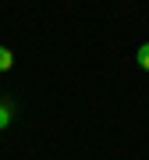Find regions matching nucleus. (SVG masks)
<instances>
[{"label":"nucleus","mask_w":149,"mask_h":160,"mask_svg":"<svg viewBox=\"0 0 149 160\" xmlns=\"http://www.w3.org/2000/svg\"><path fill=\"white\" fill-rule=\"evenodd\" d=\"M11 68H14V53L7 50V46H0V75L11 71Z\"/></svg>","instance_id":"f257e3e1"},{"label":"nucleus","mask_w":149,"mask_h":160,"mask_svg":"<svg viewBox=\"0 0 149 160\" xmlns=\"http://www.w3.org/2000/svg\"><path fill=\"white\" fill-rule=\"evenodd\" d=\"M135 61H138V68H146V71H149V43H142V46H138Z\"/></svg>","instance_id":"f03ea898"},{"label":"nucleus","mask_w":149,"mask_h":160,"mask_svg":"<svg viewBox=\"0 0 149 160\" xmlns=\"http://www.w3.org/2000/svg\"><path fill=\"white\" fill-rule=\"evenodd\" d=\"M11 125V103H0V132Z\"/></svg>","instance_id":"7ed1b4c3"}]
</instances>
